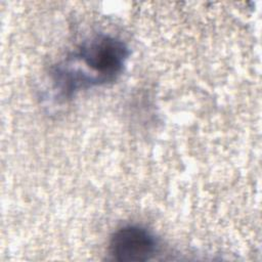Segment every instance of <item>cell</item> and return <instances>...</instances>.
I'll list each match as a JSON object with an SVG mask.
<instances>
[{
    "instance_id": "obj_1",
    "label": "cell",
    "mask_w": 262,
    "mask_h": 262,
    "mask_svg": "<svg viewBox=\"0 0 262 262\" xmlns=\"http://www.w3.org/2000/svg\"><path fill=\"white\" fill-rule=\"evenodd\" d=\"M127 56L128 49L122 41L104 35L93 38L79 52L80 59L95 73L98 83L115 80Z\"/></svg>"
},
{
    "instance_id": "obj_2",
    "label": "cell",
    "mask_w": 262,
    "mask_h": 262,
    "mask_svg": "<svg viewBox=\"0 0 262 262\" xmlns=\"http://www.w3.org/2000/svg\"><path fill=\"white\" fill-rule=\"evenodd\" d=\"M157 251L155 236L145 228L127 225L118 229L110 242V254L121 262L149 260Z\"/></svg>"
}]
</instances>
